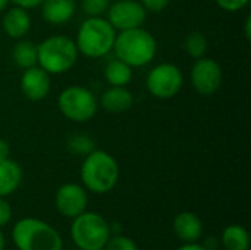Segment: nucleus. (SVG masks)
Here are the masks:
<instances>
[{
    "mask_svg": "<svg viewBox=\"0 0 251 250\" xmlns=\"http://www.w3.org/2000/svg\"><path fill=\"white\" fill-rule=\"evenodd\" d=\"M81 181L85 190L97 194L109 193L119 180V165L106 150L94 149L84 156L81 165Z\"/></svg>",
    "mask_w": 251,
    "mask_h": 250,
    "instance_id": "f257e3e1",
    "label": "nucleus"
},
{
    "mask_svg": "<svg viewBox=\"0 0 251 250\" xmlns=\"http://www.w3.org/2000/svg\"><path fill=\"white\" fill-rule=\"evenodd\" d=\"M116 59L131 68H141L150 63L157 52V43L151 32L143 27L119 31L115 37L113 49Z\"/></svg>",
    "mask_w": 251,
    "mask_h": 250,
    "instance_id": "f03ea898",
    "label": "nucleus"
},
{
    "mask_svg": "<svg viewBox=\"0 0 251 250\" xmlns=\"http://www.w3.org/2000/svg\"><path fill=\"white\" fill-rule=\"evenodd\" d=\"M12 240L18 250H63L59 231L38 218H22L12 230Z\"/></svg>",
    "mask_w": 251,
    "mask_h": 250,
    "instance_id": "7ed1b4c3",
    "label": "nucleus"
},
{
    "mask_svg": "<svg viewBox=\"0 0 251 250\" xmlns=\"http://www.w3.org/2000/svg\"><path fill=\"white\" fill-rule=\"evenodd\" d=\"M115 37L116 29L107 19L101 16H88L79 25L74 41L81 55L91 59H99L110 53Z\"/></svg>",
    "mask_w": 251,
    "mask_h": 250,
    "instance_id": "20e7f679",
    "label": "nucleus"
},
{
    "mask_svg": "<svg viewBox=\"0 0 251 250\" xmlns=\"http://www.w3.org/2000/svg\"><path fill=\"white\" fill-rule=\"evenodd\" d=\"M38 62L37 65L43 68L50 75L65 74L72 69L78 60V49L75 41L68 35H51L43 40L38 46Z\"/></svg>",
    "mask_w": 251,
    "mask_h": 250,
    "instance_id": "39448f33",
    "label": "nucleus"
},
{
    "mask_svg": "<svg viewBox=\"0 0 251 250\" xmlns=\"http://www.w3.org/2000/svg\"><path fill=\"white\" fill-rule=\"evenodd\" d=\"M110 236L109 222L97 212L85 211L71 224V239L79 250L103 249Z\"/></svg>",
    "mask_w": 251,
    "mask_h": 250,
    "instance_id": "423d86ee",
    "label": "nucleus"
},
{
    "mask_svg": "<svg viewBox=\"0 0 251 250\" xmlns=\"http://www.w3.org/2000/svg\"><path fill=\"white\" fill-rule=\"evenodd\" d=\"M57 108L66 119L72 122H87L94 118L99 102L88 88L71 85L60 91L57 97Z\"/></svg>",
    "mask_w": 251,
    "mask_h": 250,
    "instance_id": "0eeeda50",
    "label": "nucleus"
},
{
    "mask_svg": "<svg viewBox=\"0 0 251 250\" xmlns=\"http://www.w3.org/2000/svg\"><path fill=\"white\" fill-rule=\"evenodd\" d=\"M184 84V75L181 69L174 63H159L150 72L146 78V85L149 93L162 100H168L175 97Z\"/></svg>",
    "mask_w": 251,
    "mask_h": 250,
    "instance_id": "6e6552de",
    "label": "nucleus"
},
{
    "mask_svg": "<svg viewBox=\"0 0 251 250\" xmlns=\"http://www.w3.org/2000/svg\"><path fill=\"white\" fill-rule=\"evenodd\" d=\"M191 85L200 96H212L215 94L224 80L221 65L210 57H199L191 66L190 74Z\"/></svg>",
    "mask_w": 251,
    "mask_h": 250,
    "instance_id": "1a4fd4ad",
    "label": "nucleus"
},
{
    "mask_svg": "<svg viewBox=\"0 0 251 250\" xmlns=\"http://www.w3.org/2000/svg\"><path fill=\"white\" fill-rule=\"evenodd\" d=\"M147 18V10L137 0H118L109 4L107 21L116 31H125L143 27Z\"/></svg>",
    "mask_w": 251,
    "mask_h": 250,
    "instance_id": "9d476101",
    "label": "nucleus"
},
{
    "mask_svg": "<svg viewBox=\"0 0 251 250\" xmlns=\"http://www.w3.org/2000/svg\"><path fill=\"white\" fill-rule=\"evenodd\" d=\"M54 206L65 218L74 220L81 215L88 206V194L85 187L76 183H66L60 186L54 196Z\"/></svg>",
    "mask_w": 251,
    "mask_h": 250,
    "instance_id": "9b49d317",
    "label": "nucleus"
},
{
    "mask_svg": "<svg viewBox=\"0 0 251 250\" xmlns=\"http://www.w3.org/2000/svg\"><path fill=\"white\" fill-rule=\"evenodd\" d=\"M21 91L25 96V99L31 102H40L44 100L51 88V80L50 74L46 72L38 65L31 66L28 69H24V74L21 77Z\"/></svg>",
    "mask_w": 251,
    "mask_h": 250,
    "instance_id": "f8f14e48",
    "label": "nucleus"
},
{
    "mask_svg": "<svg viewBox=\"0 0 251 250\" xmlns=\"http://www.w3.org/2000/svg\"><path fill=\"white\" fill-rule=\"evenodd\" d=\"M174 233L184 243H196L203 236V222L193 212H179L174 218Z\"/></svg>",
    "mask_w": 251,
    "mask_h": 250,
    "instance_id": "ddd939ff",
    "label": "nucleus"
},
{
    "mask_svg": "<svg viewBox=\"0 0 251 250\" xmlns=\"http://www.w3.org/2000/svg\"><path fill=\"white\" fill-rule=\"evenodd\" d=\"M1 27L7 37L21 40L31 29V16L26 9L15 6L4 13Z\"/></svg>",
    "mask_w": 251,
    "mask_h": 250,
    "instance_id": "4468645a",
    "label": "nucleus"
},
{
    "mask_svg": "<svg viewBox=\"0 0 251 250\" xmlns=\"http://www.w3.org/2000/svg\"><path fill=\"white\" fill-rule=\"evenodd\" d=\"M100 105L106 112L124 113L134 105V96L126 87L110 85L100 97Z\"/></svg>",
    "mask_w": 251,
    "mask_h": 250,
    "instance_id": "2eb2a0df",
    "label": "nucleus"
},
{
    "mask_svg": "<svg viewBox=\"0 0 251 250\" xmlns=\"http://www.w3.org/2000/svg\"><path fill=\"white\" fill-rule=\"evenodd\" d=\"M40 6L44 21L51 25L69 22L76 9L75 0H43Z\"/></svg>",
    "mask_w": 251,
    "mask_h": 250,
    "instance_id": "dca6fc26",
    "label": "nucleus"
},
{
    "mask_svg": "<svg viewBox=\"0 0 251 250\" xmlns=\"http://www.w3.org/2000/svg\"><path fill=\"white\" fill-rule=\"evenodd\" d=\"M22 181L21 167L10 158L0 159V197L10 196L18 190Z\"/></svg>",
    "mask_w": 251,
    "mask_h": 250,
    "instance_id": "f3484780",
    "label": "nucleus"
},
{
    "mask_svg": "<svg viewBox=\"0 0 251 250\" xmlns=\"http://www.w3.org/2000/svg\"><path fill=\"white\" fill-rule=\"evenodd\" d=\"M12 60L16 66L28 69L35 66L38 62V49L37 44L29 40H19L12 50Z\"/></svg>",
    "mask_w": 251,
    "mask_h": 250,
    "instance_id": "a211bd4d",
    "label": "nucleus"
},
{
    "mask_svg": "<svg viewBox=\"0 0 251 250\" xmlns=\"http://www.w3.org/2000/svg\"><path fill=\"white\" fill-rule=\"evenodd\" d=\"M221 243L226 250H249L250 236L243 225L232 224L222 231Z\"/></svg>",
    "mask_w": 251,
    "mask_h": 250,
    "instance_id": "6ab92c4d",
    "label": "nucleus"
},
{
    "mask_svg": "<svg viewBox=\"0 0 251 250\" xmlns=\"http://www.w3.org/2000/svg\"><path fill=\"white\" fill-rule=\"evenodd\" d=\"M104 78L110 85L126 87L132 80V68L119 59H113L104 68Z\"/></svg>",
    "mask_w": 251,
    "mask_h": 250,
    "instance_id": "aec40b11",
    "label": "nucleus"
},
{
    "mask_svg": "<svg viewBox=\"0 0 251 250\" xmlns=\"http://www.w3.org/2000/svg\"><path fill=\"white\" fill-rule=\"evenodd\" d=\"M184 50L187 52V55L190 57L199 59L203 57L204 53L207 52V38L203 32L194 31L191 34L187 35L185 41H184Z\"/></svg>",
    "mask_w": 251,
    "mask_h": 250,
    "instance_id": "412c9836",
    "label": "nucleus"
},
{
    "mask_svg": "<svg viewBox=\"0 0 251 250\" xmlns=\"http://www.w3.org/2000/svg\"><path fill=\"white\" fill-rule=\"evenodd\" d=\"M66 147L71 153L74 155H79V156H85L88 155L90 152H93L96 149V144H94V140L90 137V136H85V134H75V136H71L68 139V143H66Z\"/></svg>",
    "mask_w": 251,
    "mask_h": 250,
    "instance_id": "4be33fe9",
    "label": "nucleus"
},
{
    "mask_svg": "<svg viewBox=\"0 0 251 250\" xmlns=\"http://www.w3.org/2000/svg\"><path fill=\"white\" fill-rule=\"evenodd\" d=\"M106 250H140L137 243L131 239V237H126L124 234H115V236H110V239L107 240Z\"/></svg>",
    "mask_w": 251,
    "mask_h": 250,
    "instance_id": "5701e85b",
    "label": "nucleus"
},
{
    "mask_svg": "<svg viewBox=\"0 0 251 250\" xmlns=\"http://www.w3.org/2000/svg\"><path fill=\"white\" fill-rule=\"evenodd\" d=\"M81 7L87 16H101L109 9V0H82Z\"/></svg>",
    "mask_w": 251,
    "mask_h": 250,
    "instance_id": "b1692460",
    "label": "nucleus"
},
{
    "mask_svg": "<svg viewBox=\"0 0 251 250\" xmlns=\"http://www.w3.org/2000/svg\"><path fill=\"white\" fill-rule=\"evenodd\" d=\"M216 4L226 12H238L249 4V0H215Z\"/></svg>",
    "mask_w": 251,
    "mask_h": 250,
    "instance_id": "393cba45",
    "label": "nucleus"
},
{
    "mask_svg": "<svg viewBox=\"0 0 251 250\" xmlns=\"http://www.w3.org/2000/svg\"><path fill=\"white\" fill-rule=\"evenodd\" d=\"M140 3L143 4V7L147 10V12H154V13H159L162 10H165L171 0H140Z\"/></svg>",
    "mask_w": 251,
    "mask_h": 250,
    "instance_id": "a878e982",
    "label": "nucleus"
},
{
    "mask_svg": "<svg viewBox=\"0 0 251 250\" xmlns=\"http://www.w3.org/2000/svg\"><path fill=\"white\" fill-rule=\"evenodd\" d=\"M10 220H12V208L6 200V197H0V227L9 224Z\"/></svg>",
    "mask_w": 251,
    "mask_h": 250,
    "instance_id": "bb28decb",
    "label": "nucleus"
},
{
    "mask_svg": "<svg viewBox=\"0 0 251 250\" xmlns=\"http://www.w3.org/2000/svg\"><path fill=\"white\" fill-rule=\"evenodd\" d=\"M15 6H19V7H24L26 10L29 9H34V7H38L43 0H10Z\"/></svg>",
    "mask_w": 251,
    "mask_h": 250,
    "instance_id": "cd10ccee",
    "label": "nucleus"
},
{
    "mask_svg": "<svg viewBox=\"0 0 251 250\" xmlns=\"http://www.w3.org/2000/svg\"><path fill=\"white\" fill-rule=\"evenodd\" d=\"M9 155H10V147H9V143H7L4 139H0V159L9 158Z\"/></svg>",
    "mask_w": 251,
    "mask_h": 250,
    "instance_id": "c85d7f7f",
    "label": "nucleus"
},
{
    "mask_svg": "<svg viewBox=\"0 0 251 250\" xmlns=\"http://www.w3.org/2000/svg\"><path fill=\"white\" fill-rule=\"evenodd\" d=\"M178 250H206V248L196 242V243H184L181 248H178Z\"/></svg>",
    "mask_w": 251,
    "mask_h": 250,
    "instance_id": "c756f323",
    "label": "nucleus"
},
{
    "mask_svg": "<svg viewBox=\"0 0 251 250\" xmlns=\"http://www.w3.org/2000/svg\"><path fill=\"white\" fill-rule=\"evenodd\" d=\"M218 239H215V237H210V239H207V242L203 245L204 248H206V250H215L218 249Z\"/></svg>",
    "mask_w": 251,
    "mask_h": 250,
    "instance_id": "7c9ffc66",
    "label": "nucleus"
},
{
    "mask_svg": "<svg viewBox=\"0 0 251 250\" xmlns=\"http://www.w3.org/2000/svg\"><path fill=\"white\" fill-rule=\"evenodd\" d=\"M250 27H251V18L250 16H247V19H246V22H244V29H246V38H247V40H250V37H251Z\"/></svg>",
    "mask_w": 251,
    "mask_h": 250,
    "instance_id": "2f4dec72",
    "label": "nucleus"
},
{
    "mask_svg": "<svg viewBox=\"0 0 251 250\" xmlns=\"http://www.w3.org/2000/svg\"><path fill=\"white\" fill-rule=\"evenodd\" d=\"M9 3H10V0H0V12H3L7 7Z\"/></svg>",
    "mask_w": 251,
    "mask_h": 250,
    "instance_id": "473e14b6",
    "label": "nucleus"
},
{
    "mask_svg": "<svg viewBox=\"0 0 251 250\" xmlns=\"http://www.w3.org/2000/svg\"><path fill=\"white\" fill-rule=\"evenodd\" d=\"M0 250H4V236L0 230Z\"/></svg>",
    "mask_w": 251,
    "mask_h": 250,
    "instance_id": "72a5a7b5",
    "label": "nucleus"
},
{
    "mask_svg": "<svg viewBox=\"0 0 251 250\" xmlns=\"http://www.w3.org/2000/svg\"><path fill=\"white\" fill-rule=\"evenodd\" d=\"M97 250H106V249H104V248H103V249H97Z\"/></svg>",
    "mask_w": 251,
    "mask_h": 250,
    "instance_id": "f704fd0d",
    "label": "nucleus"
}]
</instances>
